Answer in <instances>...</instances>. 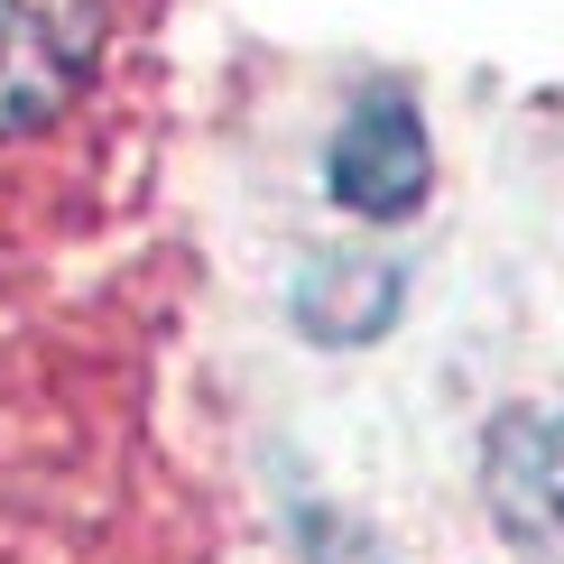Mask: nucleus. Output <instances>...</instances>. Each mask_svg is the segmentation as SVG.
<instances>
[{"label":"nucleus","instance_id":"obj_1","mask_svg":"<svg viewBox=\"0 0 564 564\" xmlns=\"http://www.w3.org/2000/svg\"><path fill=\"white\" fill-rule=\"evenodd\" d=\"M102 0H0V139H37L102 65Z\"/></svg>","mask_w":564,"mask_h":564},{"label":"nucleus","instance_id":"obj_2","mask_svg":"<svg viewBox=\"0 0 564 564\" xmlns=\"http://www.w3.org/2000/svg\"><path fill=\"white\" fill-rule=\"evenodd\" d=\"M426 176H435V149H426V111L408 93H361L343 111L334 149H324V195L343 204L351 223H408L426 204Z\"/></svg>","mask_w":564,"mask_h":564},{"label":"nucleus","instance_id":"obj_3","mask_svg":"<svg viewBox=\"0 0 564 564\" xmlns=\"http://www.w3.org/2000/svg\"><path fill=\"white\" fill-rule=\"evenodd\" d=\"M481 500L500 536L555 546L564 536V408H509L481 444Z\"/></svg>","mask_w":564,"mask_h":564},{"label":"nucleus","instance_id":"obj_4","mask_svg":"<svg viewBox=\"0 0 564 564\" xmlns=\"http://www.w3.org/2000/svg\"><path fill=\"white\" fill-rule=\"evenodd\" d=\"M296 324H305L315 343H370V334H389V324H398V269H370V260L305 269Z\"/></svg>","mask_w":564,"mask_h":564},{"label":"nucleus","instance_id":"obj_5","mask_svg":"<svg viewBox=\"0 0 564 564\" xmlns=\"http://www.w3.org/2000/svg\"><path fill=\"white\" fill-rule=\"evenodd\" d=\"M296 536H305V555H315V564H398L389 546H370V536L351 528V519H324L315 500L296 509Z\"/></svg>","mask_w":564,"mask_h":564}]
</instances>
